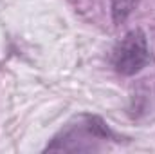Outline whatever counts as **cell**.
Listing matches in <instances>:
<instances>
[{
    "label": "cell",
    "mask_w": 155,
    "mask_h": 154,
    "mask_svg": "<svg viewBox=\"0 0 155 154\" xmlns=\"http://www.w3.org/2000/svg\"><path fill=\"white\" fill-rule=\"evenodd\" d=\"M110 138L114 134L99 118L81 116L76 125H69L52 140L47 151H96L99 142Z\"/></svg>",
    "instance_id": "cell-1"
},
{
    "label": "cell",
    "mask_w": 155,
    "mask_h": 154,
    "mask_svg": "<svg viewBox=\"0 0 155 154\" xmlns=\"http://www.w3.org/2000/svg\"><path fill=\"white\" fill-rule=\"evenodd\" d=\"M112 64L117 73L124 76L137 75L150 64V47L141 29H134L124 35L114 49Z\"/></svg>",
    "instance_id": "cell-2"
},
{
    "label": "cell",
    "mask_w": 155,
    "mask_h": 154,
    "mask_svg": "<svg viewBox=\"0 0 155 154\" xmlns=\"http://www.w3.org/2000/svg\"><path fill=\"white\" fill-rule=\"evenodd\" d=\"M132 5H134V0H114V20L119 22V20H124L126 15L132 11Z\"/></svg>",
    "instance_id": "cell-3"
}]
</instances>
